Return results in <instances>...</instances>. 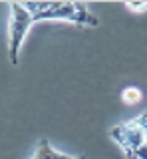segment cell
I'll list each match as a JSON object with an SVG mask.
<instances>
[{
  "mask_svg": "<svg viewBox=\"0 0 147 159\" xmlns=\"http://www.w3.org/2000/svg\"><path fill=\"white\" fill-rule=\"evenodd\" d=\"M22 4L32 16V22L60 20V22H70L84 28L100 26L97 16L82 2H22Z\"/></svg>",
  "mask_w": 147,
  "mask_h": 159,
  "instance_id": "6da1fadb",
  "label": "cell"
},
{
  "mask_svg": "<svg viewBox=\"0 0 147 159\" xmlns=\"http://www.w3.org/2000/svg\"><path fill=\"white\" fill-rule=\"evenodd\" d=\"M109 137L123 149L127 159H133V153L143 143H147V111L125 123L109 129Z\"/></svg>",
  "mask_w": 147,
  "mask_h": 159,
  "instance_id": "7a4b0ae2",
  "label": "cell"
},
{
  "mask_svg": "<svg viewBox=\"0 0 147 159\" xmlns=\"http://www.w3.org/2000/svg\"><path fill=\"white\" fill-rule=\"evenodd\" d=\"M32 16L24 8L22 2L10 4V18H8V58L12 66L20 62V48L32 28Z\"/></svg>",
  "mask_w": 147,
  "mask_h": 159,
  "instance_id": "3957f363",
  "label": "cell"
},
{
  "mask_svg": "<svg viewBox=\"0 0 147 159\" xmlns=\"http://www.w3.org/2000/svg\"><path fill=\"white\" fill-rule=\"evenodd\" d=\"M32 159H78V157H72V155H66V153L56 151L46 139H42V141L38 143V149H36V153H34Z\"/></svg>",
  "mask_w": 147,
  "mask_h": 159,
  "instance_id": "277c9868",
  "label": "cell"
},
{
  "mask_svg": "<svg viewBox=\"0 0 147 159\" xmlns=\"http://www.w3.org/2000/svg\"><path fill=\"white\" fill-rule=\"evenodd\" d=\"M141 98H143V93H141V89L135 88V86H129V88H125L123 92H121V102H123L125 106H135V103L141 102Z\"/></svg>",
  "mask_w": 147,
  "mask_h": 159,
  "instance_id": "5b68a950",
  "label": "cell"
},
{
  "mask_svg": "<svg viewBox=\"0 0 147 159\" xmlns=\"http://www.w3.org/2000/svg\"><path fill=\"white\" fill-rule=\"evenodd\" d=\"M125 8L129 12L143 14V12H147V2H125Z\"/></svg>",
  "mask_w": 147,
  "mask_h": 159,
  "instance_id": "8992f818",
  "label": "cell"
}]
</instances>
